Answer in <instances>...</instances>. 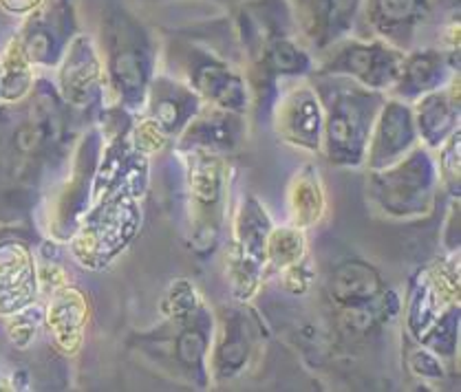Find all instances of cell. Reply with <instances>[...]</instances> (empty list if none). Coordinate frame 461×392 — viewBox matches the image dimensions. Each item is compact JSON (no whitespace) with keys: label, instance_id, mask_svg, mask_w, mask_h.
Masks as SVG:
<instances>
[{"label":"cell","instance_id":"cell-21","mask_svg":"<svg viewBox=\"0 0 461 392\" xmlns=\"http://www.w3.org/2000/svg\"><path fill=\"white\" fill-rule=\"evenodd\" d=\"M248 139V115L203 104L179 135L176 150H205L228 159Z\"/></svg>","mask_w":461,"mask_h":392},{"label":"cell","instance_id":"cell-17","mask_svg":"<svg viewBox=\"0 0 461 392\" xmlns=\"http://www.w3.org/2000/svg\"><path fill=\"white\" fill-rule=\"evenodd\" d=\"M106 76L95 44L86 33H77L62 53L60 88L62 97L73 109L88 111L104 97Z\"/></svg>","mask_w":461,"mask_h":392},{"label":"cell","instance_id":"cell-2","mask_svg":"<svg viewBox=\"0 0 461 392\" xmlns=\"http://www.w3.org/2000/svg\"><path fill=\"white\" fill-rule=\"evenodd\" d=\"M243 51L245 80L257 120L269 117L283 82L313 73L312 51L303 42L287 0H241L230 12Z\"/></svg>","mask_w":461,"mask_h":392},{"label":"cell","instance_id":"cell-14","mask_svg":"<svg viewBox=\"0 0 461 392\" xmlns=\"http://www.w3.org/2000/svg\"><path fill=\"white\" fill-rule=\"evenodd\" d=\"M287 3L313 60L331 44L353 36L362 12V0H287Z\"/></svg>","mask_w":461,"mask_h":392},{"label":"cell","instance_id":"cell-27","mask_svg":"<svg viewBox=\"0 0 461 392\" xmlns=\"http://www.w3.org/2000/svg\"><path fill=\"white\" fill-rule=\"evenodd\" d=\"M459 302H453L439 313L433 325L426 328L420 335L418 344L429 349L439 357V360H453L459 346Z\"/></svg>","mask_w":461,"mask_h":392},{"label":"cell","instance_id":"cell-12","mask_svg":"<svg viewBox=\"0 0 461 392\" xmlns=\"http://www.w3.org/2000/svg\"><path fill=\"white\" fill-rule=\"evenodd\" d=\"M261 337V322L245 302L221 308L219 316H214V340L208 361L210 379L214 384H225L243 375L257 355Z\"/></svg>","mask_w":461,"mask_h":392},{"label":"cell","instance_id":"cell-33","mask_svg":"<svg viewBox=\"0 0 461 392\" xmlns=\"http://www.w3.org/2000/svg\"><path fill=\"white\" fill-rule=\"evenodd\" d=\"M208 3H214V4H223L225 9H230V12H232V9L237 7V4L241 3V0H208Z\"/></svg>","mask_w":461,"mask_h":392},{"label":"cell","instance_id":"cell-15","mask_svg":"<svg viewBox=\"0 0 461 392\" xmlns=\"http://www.w3.org/2000/svg\"><path fill=\"white\" fill-rule=\"evenodd\" d=\"M459 302V263L455 261L420 269L411 278L406 298V328L415 340L433 325L446 307Z\"/></svg>","mask_w":461,"mask_h":392},{"label":"cell","instance_id":"cell-31","mask_svg":"<svg viewBox=\"0 0 461 392\" xmlns=\"http://www.w3.org/2000/svg\"><path fill=\"white\" fill-rule=\"evenodd\" d=\"M409 370L420 379H441L444 377V364L439 357L421 344L409 355Z\"/></svg>","mask_w":461,"mask_h":392},{"label":"cell","instance_id":"cell-13","mask_svg":"<svg viewBox=\"0 0 461 392\" xmlns=\"http://www.w3.org/2000/svg\"><path fill=\"white\" fill-rule=\"evenodd\" d=\"M269 117L283 144L307 155L322 153L325 115H322L321 97L309 77H301L296 85L278 93Z\"/></svg>","mask_w":461,"mask_h":392},{"label":"cell","instance_id":"cell-8","mask_svg":"<svg viewBox=\"0 0 461 392\" xmlns=\"http://www.w3.org/2000/svg\"><path fill=\"white\" fill-rule=\"evenodd\" d=\"M439 185L438 159L433 156V150L418 144L395 164L369 170L366 194L384 217L411 220L433 212Z\"/></svg>","mask_w":461,"mask_h":392},{"label":"cell","instance_id":"cell-30","mask_svg":"<svg viewBox=\"0 0 461 392\" xmlns=\"http://www.w3.org/2000/svg\"><path fill=\"white\" fill-rule=\"evenodd\" d=\"M278 273H281L283 289H285L289 296H303V293H307V289L312 287L313 278H316V272L309 267L307 258L289 264V267L281 269Z\"/></svg>","mask_w":461,"mask_h":392},{"label":"cell","instance_id":"cell-20","mask_svg":"<svg viewBox=\"0 0 461 392\" xmlns=\"http://www.w3.org/2000/svg\"><path fill=\"white\" fill-rule=\"evenodd\" d=\"M205 102L185 82L176 80L164 71H157L146 93V117L168 137V141L179 139L185 126L197 117Z\"/></svg>","mask_w":461,"mask_h":392},{"label":"cell","instance_id":"cell-1","mask_svg":"<svg viewBox=\"0 0 461 392\" xmlns=\"http://www.w3.org/2000/svg\"><path fill=\"white\" fill-rule=\"evenodd\" d=\"M159 67L210 106L249 115L252 95L232 16L210 18L159 36Z\"/></svg>","mask_w":461,"mask_h":392},{"label":"cell","instance_id":"cell-29","mask_svg":"<svg viewBox=\"0 0 461 392\" xmlns=\"http://www.w3.org/2000/svg\"><path fill=\"white\" fill-rule=\"evenodd\" d=\"M459 150H461V129L448 137L438 148V170L439 183L453 199H459Z\"/></svg>","mask_w":461,"mask_h":392},{"label":"cell","instance_id":"cell-32","mask_svg":"<svg viewBox=\"0 0 461 392\" xmlns=\"http://www.w3.org/2000/svg\"><path fill=\"white\" fill-rule=\"evenodd\" d=\"M44 0H0V9L12 16H29L32 12H36Z\"/></svg>","mask_w":461,"mask_h":392},{"label":"cell","instance_id":"cell-23","mask_svg":"<svg viewBox=\"0 0 461 392\" xmlns=\"http://www.w3.org/2000/svg\"><path fill=\"white\" fill-rule=\"evenodd\" d=\"M38 293L32 252L21 243H0V316L24 311Z\"/></svg>","mask_w":461,"mask_h":392},{"label":"cell","instance_id":"cell-25","mask_svg":"<svg viewBox=\"0 0 461 392\" xmlns=\"http://www.w3.org/2000/svg\"><path fill=\"white\" fill-rule=\"evenodd\" d=\"M47 322L60 349L76 352L82 342V331H85L86 322V302L82 293L68 287L58 289L49 302Z\"/></svg>","mask_w":461,"mask_h":392},{"label":"cell","instance_id":"cell-10","mask_svg":"<svg viewBox=\"0 0 461 392\" xmlns=\"http://www.w3.org/2000/svg\"><path fill=\"white\" fill-rule=\"evenodd\" d=\"M402 60L404 51L380 38L347 36L318 53L312 76H342L371 91L389 93Z\"/></svg>","mask_w":461,"mask_h":392},{"label":"cell","instance_id":"cell-24","mask_svg":"<svg viewBox=\"0 0 461 392\" xmlns=\"http://www.w3.org/2000/svg\"><path fill=\"white\" fill-rule=\"evenodd\" d=\"M289 220L294 227L309 229L316 227L327 212V196L318 170L312 164H305L296 174L287 190Z\"/></svg>","mask_w":461,"mask_h":392},{"label":"cell","instance_id":"cell-7","mask_svg":"<svg viewBox=\"0 0 461 392\" xmlns=\"http://www.w3.org/2000/svg\"><path fill=\"white\" fill-rule=\"evenodd\" d=\"M146 181H124L100 196L71 238L76 258L91 269H102L115 261L132 243L141 225L140 194Z\"/></svg>","mask_w":461,"mask_h":392},{"label":"cell","instance_id":"cell-26","mask_svg":"<svg viewBox=\"0 0 461 392\" xmlns=\"http://www.w3.org/2000/svg\"><path fill=\"white\" fill-rule=\"evenodd\" d=\"M33 88V65L24 56L21 42H9L0 58V100L7 104H21Z\"/></svg>","mask_w":461,"mask_h":392},{"label":"cell","instance_id":"cell-5","mask_svg":"<svg viewBox=\"0 0 461 392\" xmlns=\"http://www.w3.org/2000/svg\"><path fill=\"white\" fill-rule=\"evenodd\" d=\"M322 104V155L336 168H362L386 93L342 76H309Z\"/></svg>","mask_w":461,"mask_h":392},{"label":"cell","instance_id":"cell-34","mask_svg":"<svg viewBox=\"0 0 461 392\" xmlns=\"http://www.w3.org/2000/svg\"><path fill=\"white\" fill-rule=\"evenodd\" d=\"M0 102H3V100H0Z\"/></svg>","mask_w":461,"mask_h":392},{"label":"cell","instance_id":"cell-18","mask_svg":"<svg viewBox=\"0 0 461 392\" xmlns=\"http://www.w3.org/2000/svg\"><path fill=\"white\" fill-rule=\"evenodd\" d=\"M418 144L420 135L418 126H415L413 106L386 95L384 104L375 117L374 130H371L365 165L369 170L386 168L409 155Z\"/></svg>","mask_w":461,"mask_h":392},{"label":"cell","instance_id":"cell-22","mask_svg":"<svg viewBox=\"0 0 461 392\" xmlns=\"http://www.w3.org/2000/svg\"><path fill=\"white\" fill-rule=\"evenodd\" d=\"M411 106H413L420 144L429 150H438L453 132L459 130V76L438 91L421 95Z\"/></svg>","mask_w":461,"mask_h":392},{"label":"cell","instance_id":"cell-16","mask_svg":"<svg viewBox=\"0 0 461 392\" xmlns=\"http://www.w3.org/2000/svg\"><path fill=\"white\" fill-rule=\"evenodd\" d=\"M459 76V53L446 51L438 44L411 49L404 53L400 73L386 95L413 104L421 95L448 85Z\"/></svg>","mask_w":461,"mask_h":392},{"label":"cell","instance_id":"cell-9","mask_svg":"<svg viewBox=\"0 0 461 392\" xmlns=\"http://www.w3.org/2000/svg\"><path fill=\"white\" fill-rule=\"evenodd\" d=\"M185 165L190 247L199 258L212 256L228 218L230 168L225 156L205 150H176Z\"/></svg>","mask_w":461,"mask_h":392},{"label":"cell","instance_id":"cell-19","mask_svg":"<svg viewBox=\"0 0 461 392\" xmlns=\"http://www.w3.org/2000/svg\"><path fill=\"white\" fill-rule=\"evenodd\" d=\"M322 284H325V298L330 300L333 313L345 311V308L371 307L391 291L377 267L356 256L340 258L336 264H331Z\"/></svg>","mask_w":461,"mask_h":392},{"label":"cell","instance_id":"cell-4","mask_svg":"<svg viewBox=\"0 0 461 392\" xmlns=\"http://www.w3.org/2000/svg\"><path fill=\"white\" fill-rule=\"evenodd\" d=\"M102 65L120 109L141 112L159 71V36L126 4H111L102 21Z\"/></svg>","mask_w":461,"mask_h":392},{"label":"cell","instance_id":"cell-28","mask_svg":"<svg viewBox=\"0 0 461 392\" xmlns=\"http://www.w3.org/2000/svg\"><path fill=\"white\" fill-rule=\"evenodd\" d=\"M307 258L305 247V234L303 229L287 225V227H272L267 238V272H281V269L289 267V264Z\"/></svg>","mask_w":461,"mask_h":392},{"label":"cell","instance_id":"cell-6","mask_svg":"<svg viewBox=\"0 0 461 392\" xmlns=\"http://www.w3.org/2000/svg\"><path fill=\"white\" fill-rule=\"evenodd\" d=\"M400 51L438 44L459 53V0H362L356 33Z\"/></svg>","mask_w":461,"mask_h":392},{"label":"cell","instance_id":"cell-3","mask_svg":"<svg viewBox=\"0 0 461 392\" xmlns=\"http://www.w3.org/2000/svg\"><path fill=\"white\" fill-rule=\"evenodd\" d=\"M214 313L188 281H176L164 300V322L137 337V346L157 369L173 379L205 390L210 379V349Z\"/></svg>","mask_w":461,"mask_h":392},{"label":"cell","instance_id":"cell-11","mask_svg":"<svg viewBox=\"0 0 461 392\" xmlns=\"http://www.w3.org/2000/svg\"><path fill=\"white\" fill-rule=\"evenodd\" d=\"M272 218L261 200L248 194L232 218V238L228 249V272L232 293L239 302L248 305L261 287L267 269V238Z\"/></svg>","mask_w":461,"mask_h":392}]
</instances>
